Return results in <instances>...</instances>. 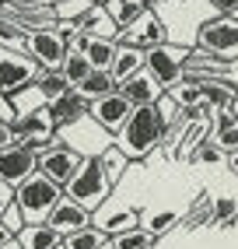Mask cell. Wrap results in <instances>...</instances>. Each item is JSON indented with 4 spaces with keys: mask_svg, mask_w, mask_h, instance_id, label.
I'll return each instance as SVG.
<instances>
[{
    "mask_svg": "<svg viewBox=\"0 0 238 249\" xmlns=\"http://www.w3.org/2000/svg\"><path fill=\"white\" fill-rule=\"evenodd\" d=\"M165 134H168V123L161 120L158 106H140V109L130 112V120L116 134V144L123 147V155L130 161H144L165 141Z\"/></svg>",
    "mask_w": 238,
    "mask_h": 249,
    "instance_id": "6da1fadb",
    "label": "cell"
},
{
    "mask_svg": "<svg viewBox=\"0 0 238 249\" xmlns=\"http://www.w3.org/2000/svg\"><path fill=\"white\" fill-rule=\"evenodd\" d=\"M63 193L95 214L102 204H105V196L112 193V179H109L105 169H102V158L98 155H84L81 165H77V172L63 182Z\"/></svg>",
    "mask_w": 238,
    "mask_h": 249,
    "instance_id": "7a4b0ae2",
    "label": "cell"
},
{
    "mask_svg": "<svg viewBox=\"0 0 238 249\" xmlns=\"http://www.w3.org/2000/svg\"><path fill=\"white\" fill-rule=\"evenodd\" d=\"M60 196H63V186H60V182H53L49 176H42L39 169L32 172L25 182H18V186H14V204H18L25 225L46 221L49 211L60 204Z\"/></svg>",
    "mask_w": 238,
    "mask_h": 249,
    "instance_id": "3957f363",
    "label": "cell"
},
{
    "mask_svg": "<svg viewBox=\"0 0 238 249\" xmlns=\"http://www.w3.org/2000/svg\"><path fill=\"white\" fill-rule=\"evenodd\" d=\"M196 49L228 63L238 60V18L235 14H217V18L203 21L196 32Z\"/></svg>",
    "mask_w": 238,
    "mask_h": 249,
    "instance_id": "277c9868",
    "label": "cell"
},
{
    "mask_svg": "<svg viewBox=\"0 0 238 249\" xmlns=\"http://www.w3.org/2000/svg\"><path fill=\"white\" fill-rule=\"evenodd\" d=\"M42 74V67L25 53H14V49L0 46V95H14L28 85H35Z\"/></svg>",
    "mask_w": 238,
    "mask_h": 249,
    "instance_id": "5b68a950",
    "label": "cell"
},
{
    "mask_svg": "<svg viewBox=\"0 0 238 249\" xmlns=\"http://www.w3.org/2000/svg\"><path fill=\"white\" fill-rule=\"evenodd\" d=\"M25 49H28V56L35 60L42 71H60L67 53H70V46H67V39L60 36L56 28H35V32H28Z\"/></svg>",
    "mask_w": 238,
    "mask_h": 249,
    "instance_id": "8992f818",
    "label": "cell"
},
{
    "mask_svg": "<svg viewBox=\"0 0 238 249\" xmlns=\"http://www.w3.org/2000/svg\"><path fill=\"white\" fill-rule=\"evenodd\" d=\"M186 56H189V49H179V46H172V42H165V46H158V49H147V67H144V71L168 91L172 85H179V81H182V63H186Z\"/></svg>",
    "mask_w": 238,
    "mask_h": 249,
    "instance_id": "52a82bcc",
    "label": "cell"
},
{
    "mask_svg": "<svg viewBox=\"0 0 238 249\" xmlns=\"http://www.w3.org/2000/svg\"><path fill=\"white\" fill-rule=\"evenodd\" d=\"M116 42H123V46H137V49H144V53H147V49H158V46L168 42V28H165V21L158 18V14L147 7V11H144L126 32H119Z\"/></svg>",
    "mask_w": 238,
    "mask_h": 249,
    "instance_id": "ba28073f",
    "label": "cell"
},
{
    "mask_svg": "<svg viewBox=\"0 0 238 249\" xmlns=\"http://www.w3.org/2000/svg\"><path fill=\"white\" fill-rule=\"evenodd\" d=\"M81 158H84V155L77 151V147H70V144H56V141H53L49 147H42V151H39V172L63 186V182L77 172Z\"/></svg>",
    "mask_w": 238,
    "mask_h": 249,
    "instance_id": "9c48e42d",
    "label": "cell"
},
{
    "mask_svg": "<svg viewBox=\"0 0 238 249\" xmlns=\"http://www.w3.org/2000/svg\"><path fill=\"white\" fill-rule=\"evenodd\" d=\"M130 112H133V102L119 88L109 91V95H102V98H95L91 109H88V116H95V123L102 130H109V134H119V130H123V123L130 120Z\"/></svg>",
    "mask_w": 238,
    "mask_h": 249,
    "instance_id": "30bf717a",
    "label": "cell"
},
{
    "mask_svg": "<svg viewBox=\"0 0 238 249\" xmlns=\"http://www.w3.org/2000/svg\"><path fill=\"white\" fill-rule=\"evenodd\" d=\"M39 169V155L28 151L25 144H7L4 151H0V179L7 182V186H18V182H25L32 172Z\"/></svg>",
    "mask_w": 238,
    "mask_h": 249,
    "instance_id": "8fae6325",
    "label": "cell"
},
{
    "mask_svg": "<svg viewBox=\"0 0 238 249\" xmlns=\"http://www.w3.org/2000/svg\"><path fill=\"white\" fill-rule=\"evenodd\" d=\"M46 225L53 228V231H60V235H70V231H81V228H88L91 225V211L88 207H81L77 200H70V196H60V204L49 211V218H46Z\"/></svg>",
    "mask_w": 238,
    "mask_h": 249,
    "instance_id": "7c38bea8",
    "label": "cell"
},
{
    "mask_svg": "<svg viewBox=\"0 0 238 249\" xmlns=\"http://www.w3.org/2000/svg\"><path fill=\"white\" fill-rule=\"evenodd\" d=\"M88 109H91V102H88V98H81L77 88H70L67 95L53 98V102H46V112H49V120H53L56 130L74 126L77 120H84V116H88Z\"/></svg>",
    "mask_w": 238,
    "mask_h": 249,
    "instance_id": "4fadbf2b",
    "label": "cell"
},
{
    "mask_svg": "<svg viewBox=\"0 0 238 249\" xmlns=\"http://www.w3.org/2000/svg\"><path fill=\"white\" fill-rule=\"evenodd\" d=\"M147 67V53L137 46H123V42H116V60H112V77H116V85H126L130 77H137L140 71Z\"/></svg>",
    "mask_w": 238,
    "mask_h": 249,
    "instance_id": "5bb4252c",
    "label": "cell"
},
{
    "mask_svg": "<svg viewBox=\"0 0 238 249\" xmlns=\"http://www.w3.org/2000/svg\"><path fill=\"white\" fill-rule=\"evenodd\" d=\"M119 91L133 102V109H140V106H158V98L165 95V88H161L147 71H140L137 77H130L126 85H119Z\"/></svg>",
    "mask_w": 238,
    "mask_h": 249,
    "instance_id": "9a60e30c",
    "label": "cell"
},
{
    "mask_svg": "<svg viewBox=\"0 0 238 249\" xmlns=\"http://www.w3.org/2000/svg\"><path fill=\"white\" fill-rule=\"evenodd\" d=\"M74 25H77V32H84V36H102V39H116V36H119L116 25H112V18L105 14V7H102V4H88V7L74 18Z\"/></svg>",
    "mask_w": 238,
    "mask_h": 249,
    "instance_id": "2e32d148",
    "label": "cell"
},
{
    "mask_svg": "<svg viewBox=\"0 0 238 249\" xmlns=\"http://www.w3.org/2000/svg\"><path fill=\"white\" fill-rule=\"evenodd\" d=\"M102 7H105V14L112 18L116 32H126V28L147 11V0H105Z\"/></svg>",
    "mask_w": 238,
    "mask_h": 249,
    "instance_id": "e0dca14e",
    "label": "cell"
},
{
    "mask_svg": "<svg viewBox=\"0 0 238 249\" xmlns=\"http://www.w3.org/2000/svg\"><path fill=\"white\" fill-rule=\"evenodd\" d=\"M14 239L21 242V249H56V246L63 242V235H60V231H53L46 221H39V225H25Z\"/></svg>",
    "mask_w": 238,
    "mask_h": 249,
    "instance_id": "ac0fdd59",
    "label": "cell"
},
{
    "mask_svg": "<svg viewBox=\"0 0 238 249\" xmlns=\"http://www.w3.org/2000/svg\"><path fill=\"white\" fill-rule=\"evenodd\" d=\"M221 151H238V116L231 112V109H221V116H217V123H214V137H210Z\"/></svg>",
    "mask_w": 238,
    "mask_h": 249,
    "instance_id": "d6986e66",
    "label": "cell"
},
{
    "mask_svg": "<svg viewBox=\"0 0 238 249\" xmlns=\"http://www.w3.org/2000/svg\"><path fill=\"white\" fill-rule=\"evenodd\" d=\"M81 53L88 56V63H91L95 71H109V67H112V60H116V39L88 36V42H84Z\"/></svg>",
    "mask_w": 238,
    "mask_h": 249,
    "instance_id": "ffe728a7",
    "label": "cell"
},
{
    "mask_svg": "<svg viewBox=\"0 0 238 249\" xmlns=\"http://www.w3.org/2000/svg\"><path fill=\"white\" fill-rule=\"evenodd\" d=\"M168 98L182 109V112H196L203 106V91H200V81H189V77H182L179 85L168 88Z\"/></svg>",
    "mask_w": 238,
    "mask_h": 249,
    "instance_id": "44dd1931",
    "label": "cell"
},
{
    "mask_svg": "<svg viewBox=\"0 0 238 249\" xmlns=\"http://www.w3.org/2000/svg\"><path fill=\"white\" fill-rule=\"evenodd\" d=\"M200 91H203V102L207 106H214L217 112L221 109H231V102L238 98V91L231 88V81H200Z\"/></svg>",
    "mask_w": 238,
    "mask_h": 249,
    "instance_id": "7402d4cb",
    "label": "cell"
},
{
    "mask_svg": "<svg viewBox=\"0 0 238 249\" xmlns=\"http://www.w3.org/2000/svg\"><path fill=\"white\" fill-rule=\"evenodd\" d=\"M119 85H116V77H112V71H91L88 77L77 85V91H81V98H88V102H95V98H102V95H109V91H116Z\"/></svg>",
    "mask_w": 238,
    "mask_h": 249,
    "instance_id": "603a6c76",
    "label": "cell"
},
{
    "mask_svg": "<svg viewBox=\"0 0 238 249\" xmlns=\"http://www.w3.org/2000/svg\"><path fill=\"white\" fill-rule=\"evenodd\" d=\"M63 246L67 249H109V235L98 225H88V228H81V231L63 235Z\"/></svg>",
    "mask_w": 238,
    "mask_h": 249,
    "instance_id": "cb8c5ba5",
    "label": "cell"
},
{
    "mask_svg": "<svg viewBox=\"0 0 238 249\" xmlns=\"http://www.w3.org/2000/svg\"><path fill=\"white\" fill-rule=\"evenodd\" d=\"M158 235H151V231L140 225V228H130V231H119V235L109 239V249H154Z\"/></svg>",
    "mask_w": 238,
    "mask_h": 249,
    "instance_id": "d4e9b609",
    "label": "cell"
},
{
    "mask_svg": "<svg viewBox=\"0 0 238 249\" xmlns=\"http://www.w3.org/2000/svg\"><path fill=\"white\" fill-rule=\"evenodd\" d=\"M91 225H98L105 235L112 239V235H119V231H130V228H140V214L133 211V207H126V211H119V214H112V218H98V221H91Z\"/></svg>",
    "mask_w": 238,
    "mask_h": 249,
    "instance_id": "484cf974",
    "label": "cell"
},
{
    "mask_svg": "<svg viewBox=\"0 0 238 249\" xmlns=\"http://www.w3.org/2000/svg\"><path fill=\"white\" fill-rule=\"evenodd\" d=\"M35 91L42 95V102H53V98H60V95L70 91V81H67L60 71H42L39 81H35Z\"/></svg>",
    "mask_w": 238,
    "mask_h": 249,
    "instance_id": "4316f807",
    "label": "cell"
},
{
    "mask_svg": "<svg viewBox=\"0 0 238 249\" xmlns=\"http://www.w3.org/2000/svg\"><path fill=\"white\" fill-rule=\"evenodd\" d=\"M91 71H95V67L88 63V56H84V53H77V49H70V53H67L63 67H60V74H63L67 81H70V88H77V85H81V81L88 77Z\"/></svg>",
    "mask_w": 238,
    "mask_h": 249,
    "instance_id": "83f0119b",
    "label": "cell"
},
{
    "mask_svg": "<svg viewBox=\"0 0 238 249\" xmlns=\"http://www.w3.org/2000/svg\"><path fill=\"white\" fill-rule=\"evenodd\" d=\"M98 158H102V169L109 172V179H112V182L123 176V172H126V165H130V158L123 155V147H119V144H109Z\"/></svg>",
    "mask_w": 238,
    "mask_h": 249,
    "instance_id": "f1b7e54d",
    "label": "cell"
},
{
    "mask_svg": "<svg viewBox=\"0 0 238 249\" xmlns=\"http://www.w3.org/2000/svg\"><path fill=\"white\" fill-rule=\"evenodd\" d=\"M210 221H214V225H231V221H238V200H235V196H217V200L210 204Z\"/></svg>",
    "mask_w": 238,
    "mask_h": 249,
    "instance_id": "f546056e",
    "label": "cell"
},
{
    "mask_svg": "<svg viewBox=\"0 0 238 249\" xmlns=\"http://www.w3.org/2000/svg\"><path fill=\"white\" fill-rule=\"evenodd\" d=\"M175 221H179V214L175 211H158V214H147V218H140V225L151 231V235H165L168 228H175Z\"/></svg>",
    "mask_w": 238,
    "mask_h": 249,
    "instance_id": "4dcf8cb0",
    "label": "cell"
},
{
    "mask_svg": "<svg viewBox=\"0 0 238 249\" xmlns=\"http://www.w3.org/2000/svg\"><path fill=\"white\" fill-rule=\"evenodd\" d=\"M189 158H193V161H207V165H217L221 158H224V151H221V147H217L214 141H207V144L193 147V151H189Z\"/></svg>",
    "mask_w": 238,
    "mask_h": 249,
    "instance_id": "1f68e13d",
    "label": "cell"
},
{
    "mask_svg": "<svg viewBox=\"0 0 238 249\" xmlns=\"http://www.w3.org/2000/svg\"><path fill=\"white\" fill-rule=\"evenodd\" d=\"M0 221H4V228L11 231V235H18V231L25 228V218H21V211H18V204H14V200L7 204L4 214H0Z\"/></svg>",
    "mask_w": 238,
    "mask_h": 249,
    "instance_id": "d6a6232c",
    "label": "cell"
},
{
    "mask_svg": "<svg viewBox=\"0 0 238 249\" xmlns=\"http://www.w3.org/2000/svg\"><path fill=\"white\" fill-rule=\"evenodd\" d=\"M14 120H18V106H14V98L11 95H0V123L11 126Z\"/></svg>",
    "mask_w": 238,
    "mask_h": 249,
    "instance_id": "836d02e7",
    "label": "cell"
},
{
    "mask_svg": "<svg viewBox=\"0 0 238 249\" xmlns=\"http://www.w3.org/2000/svg\"><path fill=\"white\" fill-rule=\"evenodd\" d=\"M11 200H14V186H7V182L0 179V214L7 211V204H11Z\"/></svg>",
    "mask_w": 238,
    "mask_h": 249,
    "instance_id": "e575fe53",
    "label": "cell"
},
{
    "mask_svg": "<svg viewBox=\"0 0 238 249\" xmlns=\"http://www.w3.org/2000/svg\"><path fill=\"white\" fill-rule=\"evenodd\" d=\"M210 4H214L221 14H235V11H238V0H210Z\"/></svg>",
    "mask_w": 238,
    "mask_h": 249,
    "instance_id": "d590c367",
    "label": "cell"
},
{
    "mask_svg": "<svg viewBox=\"0 0 238 249\" xmlns=\"http://www.w3.org/2000/svg\"><path fill=\"white\" fill-rule=\"evenodd\" d=\"M7 144H14V134H11V126H4V123H0V151H4Z\"/></svg>",
    "mask_w": 238,
    "mask_h": 249,
    "instance_id": "8d00e7d4",
    "label": "cell"
},
{
    "mask_svg": "<svg viewBox=\"0 0 238 249\" xmlns=\"http://www.w3.org/2000/svg\"><path fill=\"white\" fill-rule=\"evenodd\" d=\"M228 81H231V88L238 91V60H231V71H228Z\"/></svg>",
    "mask_w": 238,
    "mask_h": 249,
    "instance_id": "74e56055",
    "label": "cell"
},
{
    "mask_svg": "<svg viewBox=\"0 0 238 249\" xmlns=\"http://www.w3.org/2000/svg\"><path fill=\"white\" fill-rule=\"evenodd\" d=\"M175 4H182V0H151V7H175Z\"/></svg>",
    "mask_w": 238,
    "mask_h": 249,
    "instance_id": "f35d334b",
    "label": "cell"
},
{
    "mask_svg": "<svg viewBox=\"0 0 238 249\" xmlns=\"http://www.w3.org/2000/svg\"><path fill=\"white\" fill-rule=\"evenodd\" d=\"M228 165H231V172L238 176V151H228Z\"/></svg>",
    "mask_w": 238,
    "mask_h": 249,
    "instance_id": "ab89813d",
    "label": "cell"
},
{
    "mask_svg": "<svg viewBox=\"0 0 238 249\" xmlns=\"http://www.w3.org/2000/svg\"><path fill=\"white\" fill-rule=\"evenodd\" d=\"M7 239H14V235H11V231H7V228H4V221H0V246H4Z\"/></svg>",
    "mask_w": 238,
    "mask_h": 249,
    "instance_id": "60d3db41",
    "label": "cell"
},
{
    "mask_svg": "<svg viewBox=\"0 0 238 249\" xmlns=\"http://www.w3.org/2000/svg\"><path fill=\"white\" fill-rule=\"evenodd\" d=\"M0 249H21V242H18V239H7V242L0 246Z\"/></svg>",
    "mask_w": 238,
    "mask_h": 249,
    "instance_id": "b9f144b4",
    "label": "cell"
},
{
    "mask_svg": "<svg viewBox=\"0 0 238 249\" xmlns=\"http://www.w3.org/2000/svg\"><path fill=\"white\" fill-rule=\"evenodd\" d=\"M0 4H7V7H14V4H21V0H0Z\"/></svg>",
    "mask_w": 238,
    "mask_h": 249,
    "instance_id": "7bdbcfd3",
    "label": "cell"
},
{
    "mask_svg": "<svg viewBox=\"0 0 238 249\" xmlns=\"http://www.w3.org/2000/svg\"><path fill=\"white\" fill-rule=\"evenodd\" d=\"M0 18H7V4H0Z\"/></svg>",
    "mask_w": 238,
    "mask_h": 249,
    "instance_id": "ee69618b",
    "label": "cell"
},
{
    "mask_svg": "<svg viewBox=\"0 0 238 249\" xmlns=\"http://www.w3.org/2000/svg\"><path fill=\"white\" fill-rule=\"evenodd\" d=\"M231 112H235V116H238V98H235V102H231Z\"/></svg>",
    "mask_w": 238,
    "mask_h": 249,
    "instance_id": "f6af8a7d",
    "label": "cell"
},
{
    "mask_svg": "<svg viewBox=\"0 0 238 249\" xmlns=\"http://www.w3.org/2000/svg\"><path fill=\"white\" fill-rule=\"evenodd\" d=\"M91 4H105V0H91Z\"/></svg>",
    "mask_w": 238,
    "mask_h": 249,
    "instance_id": "bcb514c9",
    "label": "cell"
},
{
    "mask_svg": "<svg viewBox=\"0 0 238 249\" xmlns=\"http://www.w3.org/2000/svg\"><path fill=\"white\" fill-rule=\"evenodd\" d=\"M56 249H67V246H63V242H60V246H56Z\"/></svg>",
    "mask_w": 238,
    "mask_h": 249,
    "instance_id": "7dc6e473",
    "label": "cell"
},
{
    "mask_svg": "<svg viewBox=\"0 0 238 249\" xmlns=\"http://www.w3.org/2000/svg\"><path fill=\"white\" fill-rule=\"evenodd\" d=\"M235 18H238V11H235Z\"/></svg>",
    "mask_w": 238,
    "mask_h": 249,
    "instance_id": "c3c4849f",
    "label": "cell"
},
{
    "mask_svg": "<svg viewBox=\"0 0 238 249\" xmlns=\"http://www.w3.org/2000/svg\"><path fill=\"white\" fill-rule=\"evenodd\" d=\"M35 4H39V0H35Z\"/></svg>",
    "mask_w": 238,
    "mask_h": 249,
    "instance_id": "681fc988",
    "label": "cell"
}]
</instances>
